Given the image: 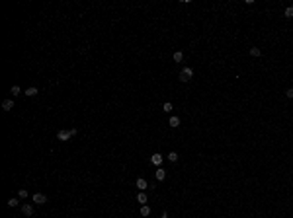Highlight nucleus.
I'll return each mask as SVG.
<instances>
[{"instance_id":"obj_1","label":"nucleus","mask_w":293,"mask_h":218,"mask_svg":"<svg viewBox=\"0 0 293 218\" xmlns=\"http://www.w3.org/2000/svg\"><path fill=\"white\" fill-rule=\"evenodd\" d=\"M76 135V129H69V130H59V133H57V138L59 140H63V142H65V140H69L70 136H75Z\"/></svg>"},{"instance_id":"obj_2","label":"nucleus","mask_w":293,"mask_h":218,"mask_svg":"<svg viewBox=\"0 0 293 218\" xmlns=\"http://www.w3.org/2000/svg\"><path fill=\"white\" fill-rule=\"evenodd\" d=\"M191 76H194V70L190 68V66H184L180 72V80L182 82H188V80H191Z\"/></svg>"},{"instance_id":"obj_3","label":"nucleus","mask_w":293,"mask_h":218,"mask_svg":"<svg viewBox=\"0 0 293 218\" xmlns=\"http://www.w3.org/2000/svg\"><path fill=\"white\" fill-rule=\"evenodd\" d=\"M33 203H35V204H45L47 203V197L43 195V193H35V195H33Z\"/></svg>"},{"instance_id":"obj_4","label":"nucleus","mask_w":293,"mask_h":218,"mask_svg":"<svg viewBox=\"0 0 293 218\" xmlns=\"http://www.w3.org/2000/svg\"><path fill=\"white\" fill-rule=\"evenodd\" d=\"M137 189H139V191H145V189H149V183H147V179H143V177H139V179H137Z\"/></svg>"},{"instance_id":"obj_5","label":"nucleus","mask_w":293,"mask_h":218,"mask_svg":"<svg viewBox=\"0 0 293 218\" xmlns=\"http://www.w3.org/2000/svg\"><path fill=\"white\" fill-rule=\"evenodd\" d=\"M2 109H4V111H12V109H14V101H12V99H4V101H2Z\"/></svg>"},{"instance_id":"obj_6","label":"nucleus","mask_w":293,"mask_h":218,"mask_svg":"<svg viewBox=\"0 0 293 218\" xmlns=\"http://www.w3.org/2000/svg\"><path fill=\"white\" fill-rule=\"evenodd\" d=\"M22 212L26 214V216H31V214H33V206H31V204H28V203L22 204Z\"/></svg>"},{"instance_id":"obj_7","label":"nucleus","mask_w":293,"mask_h":218,"mask_svg":"<svg viewBox=\"0 0 293 218\" xmlns=\"http://www.w3.org/2000/svg\"><path fill=\"white\" fill-rule=\"evenodd\" d=\"M162 154H153V158H151V162L154 164V166H160V164H162Z\"/></svg>"},{"instance_id":"obj_8","label":"nucleus","mask_w":293,"mask_h":218,"mask_svg":"<svg viewBox=\"0 0 293 218\" xmlns=\"http://www.w3.org/2000/svg\"><path fill=\"white\" fill-rule=\"evenodd\" d=\"M168 125L172 127V129H176V127H180V119H178V117H170V121H168Z\"/></svg>"},{"instance_id":"obj_9","label":"nucleus","mask_w":293,"mask_h":218,"mask_svg":"<svg viewBox=\"0 0 293 218\" xmlns=\"http://www.w3.org/2000/svg\"><path fill=\"white\" fill-rule=\"evenodd\" d=\"M164 177H166V169H162V167H158V169H156V179H158V181H162Z\"/></svg>"},{"instance_id":"obj_10","label":"nucleus","mask_w":293,"mask_h":218,"mask_svg":"<svg viewBox=\"0 0 293 218\" xmlns=\"http://www.w3.org/2000/svg\"><path fill=\"white\" fill-rule=\"evenodd\" d=\"M26 96H28V98H33V96H37V88H33V86H31V88H28V90H26Z\"/></svg>"},{"instance_id":"obj_11","label":"nucleus","mask_w":293,"mask_h":218,"mask_svg":"<svg viewBox=\"0 0 293 218\" xmlns=\"http://www.w3.org/2000/svg\"><path fill=\"white\" fill-rule=\"evenodd\" d=\"M174 60H176V62H182V60H184V53L176 51V53H174Z\"/></svg>"},{"instance_id":"obj_12","label":"nucleus","mask_w":293,"mask_h":218,"mask_svg":"<svg viewBox=\"0 0 293 218\" xmlns=\"http://www.w3.org/2000/svg\"><path fill=\"white\" fill-rule=\"evenodd\" d=\"M149 214H151V209L147 204H143V206H141V216H149Z\"/></svg>"},{"instance_id":"obj_13","label":"nucleus","mask_w":293,"mask_h":218,"mask_svg":"<svg viewBox=\"0 0 293 218\" xmlns=\"http://www.w3.org/2000/svg\"><path fill=\"white\" fill-rule=\"evenodd\" d=\"M172 109H174V107H172V103H170V101H166V103L162 105V111H164V113H170Z\"/></svg>"},{"instance_id":"obj_14","label":"nucleus","mask_w":293,"mask_h":218,"mask_svg":"<svg viewBox=\"0 0 293 218\" xmlns=\"http://www.w3.org/2000/svg\"><path fill=\"white\" fill-rule=\"evenodd\" d=\"M20 92H22V90H20V86H12V90H10L12 98H14V96H20Z\"/></svg>"},{"instance_id":"obj_15","label":"nucleus","mask_w":293,"mask_h":218,"mask_svg":"<svg viewBox=\"0 0 293 218\" xmlns=\"http://www.w3.org/2000/svg\"><path fill=\"white\" fill-rule=\"evenodd\" d=\"M250 55H252V56H260V55H262V51L258 49V47H252V49H250Z\"/></svg>"},{"instance_id":"obj_16","label":"nucleus","mask_w":293,"mask_h":218,"mask_svg":"<svg viewBox=\"0 0 293 218\" xmlns=\"http://www.w3.org/2000/svg\"><path fill=\"white\" fill-rule=\"evenodd\" d=\"M137 201H139L141 204H145L147 203V195H145V193H139V195H137Z\"/></svg>"},{"instance_id":"obj_17","label":"nucleus","mask_w":293,"mask_h":218,"mask_svg":"<svg viewBox=\"0 0 293 218\" xmlns=\"http://www.w3.org/2000/svg\"><path fill=\"white\" fill-rule=\"evenodd\" d=\"M168 160L170 162H178V152H170L168 154Z\"/></svg>"},{"instance_id":"obj_18","label":"nucleus","mask_w":293,"mask_h":218,"mask_svg":"<svg viewBox=\"0 0 293 218\" xmlns=\"http://www.w3.org/2000/svg\"><path fill=\"white\" fill-rule=\"evenodd\" d=\"M285 18H293V6H287V8H285Z\"/></svg>"},{"instance_id":"obj_19","label":"nucleus","mask_w":293,"mask_h":218,"mask_svg":"<svg viewBox=\"0 0 293 218\" xmlns=\"http://www.w3.org/2000/svg\"><path fill=\"white\" fill-rule=\"evenodd\" d=\"M18 197H20V199H26V197H28V189H20L18 191Z\"/></svg>"},{"instance_id":"obj_20","label":"nucleus","mask_w":293,"mask_h":218,"mask_svg":"<svg viewBox=\"0 0 293 218\" xmlns=\"http://www.w3.org/2000/svg\"><path fill=\"white\" fill-rule=\"evenodd\" d=\"M18 203H20L18 199H8V206H12V209H14V206H18Z\"/></svg>"},{"instance_id":"obj_21","label":"nucleus","mask_w":293,"mask_h":218,"mask_svg":"<svg viewBox=\"0 0 293 218\" xmlns=\"http://www.w3.org/2000/svg\"><path fill=\"white\" fill-rule=\"evenodd\" d=\"M285 96H287V98H289V99H293V88H289V90H287V92H285Z\"/></svg>"}]
</instances>
